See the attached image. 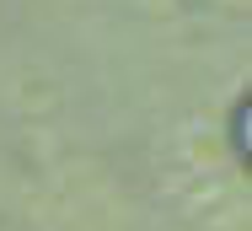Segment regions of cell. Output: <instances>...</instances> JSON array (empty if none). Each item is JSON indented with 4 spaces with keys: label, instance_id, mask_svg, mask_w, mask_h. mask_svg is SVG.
Returning <instances> with one entry per match:
<instances>
[]
</instances>
